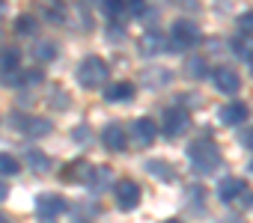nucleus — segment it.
<instances>
[{
    "label": "nucleus",
    "instance_id": "nucleus-1",
    "mask_svg": "<svg viewBox=\"0 0 253 223\" xmlns=\"http://www.w3.org/2000/svg\"><path fill=\"white\" fill-rule=\"evenodd\" d=\"M188 161H191V167L197 170V173H211V170H217L220 167V152H217V146L214 143H209V140H197L191 149H188Z\"/></svg>",
    "mask_w": 253,
    "mask_h": 223
},
{
    "label": "nucleus",
    "instance_id": "nucleus-2",
    "mask_svg": "<svg viewBox=\"0 0 253 223\" xmlns=\"http://www.w3.org/2000/svg\"><path fill=\"white\" fill-rule=\"evenodd\" d=\"M107 74H110V69H107V63H104L101 57H86V60H81V66H78V83H81L84 89H98V86H104Z\"/></svg>",
    "mask_w": 253,
    "mask_h": 223
},
{
    "label": "nucleus",
    "instance_id": "nucleus-3",
    "mask_svg": "<svg viewBox=\"0 0 253 223\" xmlns=\"http://www.w3.org/2000/svg\"><path fill=\"white\" fill-rule=\"evenodd\" d=\"M113 199L122 211H134L140 205V185L131 182V179H122L113 185Z\"/></svg>",
    "mask_w": 253,
    "mask_h": 223
},
{
    "label": "nucleus",
    "instance_id": "nucleus-4",
    "mask_svg": "<svg viewBox=\"0 0 253 223\" xmlns=\"http://www.w3.org/2000/svg\"><path fill=\"white\" fill-rule=\"evenodd\" d=\"M191 128V113L185 107H170L164 110V134L167 137H179Z\"/></svg>",
    "mask_w": 253,
    "mask_h": 223
},
{
    "label": "nucleus",
    "instance_id": "nucleus-5",
    "mask_svg": "<svg viewBox=\"0 0 253 223\" xmlns=\"http://www.w3.org/2000/svg\"><path fill=\"white\" fill-rule=\"evenodd\" d=\"M197 42H200V27H197L194 21L179 18V21L173 24V48L185 51V48H194Z\"/></svg>",
    "mask_w": 253,
    "mask_h": 223
},
{
    "label": "nucleus",
    "instance_id": "nucleus-6",
    "mask_svg": "<svg viewBox=\"0 0 253 223\" xmlns=\"http://www.w3.org/2000/svg\"><path fill=\"white\" fill-rule=\"evenodd\" d=\"M101 143H104V149H110V152H125V149H128V137H125V128H122L119 122L104 125V131H101Z\"/></svg>",
    "mask_w": 253,
    "mask_h": 223
},
{
    "label": "nucleus",
    "instance_id": "nucleus-7",
    "mask_svg": "<svg viewBox=\"0 0 253 223\" xmlns=\"http://www.w3.org/2000/svg\"><path fill=\"white\" fill-rule=\"evenodd\" d=\"M211 80H214V86H217L220 92H226V95H235V92L241 89V77H238L232 69H226V66L214 69V72H211Z\"/></svg>",
    "mask_w": 253,
    "mask_h": 223
},
{
    "label": "nucleus",
    "instance_id": "nucleus-8",
    "mask_svg": "<svg viewBox=\"0 0 253 223\" xmlns=\"http://www.w3.org/2000/svg\"><path fill=\"white\" fill-rule=\"evenodd\" d=\"M131 134H134V140H137L140 146H149V143L155 140V134H158V125H155L149 116H140V119H134V125H131Z\"/></svg>",
    "mask_w": 253,
    "mask_h": 223
},
{
    "label": "nucleus",
    "instance_id": "nucleus-9",
    "mask_svg": "<svg viewBox=\"0 0 253 223\" xmlns=\"http://www.w3.org/2000/svg\"><path fill=\"white\" fill-rule=\"evenodd\" d=\"M244 190H247V185H244L241 179H235V176H226V179H220V182H217V196H220L223 202L238 199Z\"/></svg>",
    "mask_w": 253,
    "mask_h": 223
},
{
    "label": "nucleus",
    "instance_id": "nucleus-10",
    "mask_svg": "<svg viewBox=\"0 0 253 223\" xmlns=\"http://www.w3.org/2000/svg\"><path fill=\"white\" fill-rule=\"evenodd\" d=\"M36 208H39V214L42 217H57V214H63L66 211V199L63 196H54V193H42L39 199H36Z\"/></svg>",
    "mask_w": 253,
    "mask_h": 223
},
{
    "label": "nucleus",
    "instance_id": "nucleus-11",
    "mask_svg": "<svg viewBox=\"0 0 253 223\" xmlns=\"http://www.w3.org/2000/svg\"><path fill=\"white\" fill-rule=\"evenodd\" d=\"M170 48V42L164 39V33H158V30H149V33H143L140 36V51L143 54H161V51H167Z\"/></svg>",
    "mask_w": 253,
    "mask_h": 223
},
{
    "label": "nucleus",
    "instance_id": "nucleus-12",
    "mask_svg": "<svg viewBox=\"0 0 253 223\" xmlns=\"http://www.w3.org/2000/svg\"><path fill=\"white\" fill-rule=\"evenodd\" d=\"M244 119H247V104L232 101V104L220 107V122H226V125H241Z\"/></svg>",
    "mask_w": 253,
    "mask_h": 223
},
{
    "label": "nucleus",
    "instance_id": "nucleus-13",
    "mask_svg": "<svg viewBox=\"0 0 253 223\" xmlns=\"http://www.w3.org/2000/svg\"><path fill=\"white\" fill-rule=\"evenodd\" d=\"M104 98L107 101H131L134 98V83H128V80H119V83H110L107 89H104Z\"/></svg>",
    "mask_w": 253,
    "mask_h": 223
},
{
    "label": "nucleus",
    "instance_id": "nucleus-14",
    "mask_svg": "<svg viewBox=\"0 0 253 223\" xmlns=\"http://www.w3.org/2000/svg\"><path fill=\"white\" fill-rule=\"evenodd\" d=\"M18 66H21V51H15V48H3L0 51V74H15L18 72Z\"/></svg>",
    "mask_w": 253,
    "mask_h": 223
},
{
    "label": "nucleus",
    "instance_id": "nucleus-15",
    "mask_svg": "<svg viewBox=\"0 0 253 223\" xmlns=\"http://www.w3.org/2000/svg\"><path fill=\"white\" fill-rule=\"evenodd\" d=\"M18 128H21L27 137H45V134L51 131V122H45V119H39V116H30V119H21Z\"/></svg>",
    "mask_w": 253,
    "mask_h": 223
},
{
    "label": "nucleus",
    "instance_id": "nucleus-16",
    "mask_svg": "<svg viewBox=\"0 0 253 223\" xmlns=\"http://www.w3.org/2000/svg\"><path fill=\"white\" fill-rule=\"evenodd\" d=\"M146 170H149L155 179H161V182H173V179H176L173 167H170L167 161H161V158H152V161H146Z\"/></svg>",
    "mask_w": 253,
    "mask_h": 223
},
{
    "label": "nucleus",
    "instance_id": "nucleus-17",
    "mask_svg": "<svg viewBox=\"0 0 253 223\" xmlns=\"http://www.w3.org/2000/svg\"><path fill=\"white\" fill-rule=\"evenodd\" d=\"M89 164L86 161H75L72 167H66V173H63V182H86L89 179Z\"/></svg>",
    "mask_w": 253,
    "mask_h": 223
},
{
    "label": "nucleus",
    "instance_id": "nucleus-18",
    "mask_svg": "<svg viewBox=\"0 0 253 223\" xmlns=\"http://www.w3.org/2000/svg\"><path fill=\"white\" fill-rule=\"evenodd\" d=\"M185 72H188L191 77H206V74H209L203 57H188V60H185Z\"/></svg>",
    "mask_w": 253,
    "mask_h": 223
},
{
    "label": "nucleus",
    "instance_id": "nucleus-19",
    "mask_svg": "<svg viewBox=\"0 0 253 223\" xmlns=\"http://www.w3.org/2000/svg\"><path fill=\"white\" fill-rule=\"evenodd\" d=\"M36 24H39V21H36L33 15H21V18L15 21V33H18V36H33V33H36Z\"/></svg>",
    "mask_w": 253,
    "mask_h": 223
},
{
    "label": "nucleus",
    "instance_id": "nucleus-20",
    "mask_svg": "<svg viewBox=\"0 0 253 223\" xmlns=\"http://www.w3.org/2000/svg\"><path fill=\"white\" fill-rule=\"evenodd\" d=\"M21 167H18V161L9 155V152H0V176H15Z\"/></svg>",
    "mask_w": 253,
    "mask_h": 223
},
{
    "label": "nucleus",
    "instance_id": "nucleus-21",
    "mask_svg": "<svg viewBox=\"0 0 253 223\" xmlns=\"http://www.w3.org/2000/svg\"><path fill=\"white\" fill-rule=\"evenodd\" d=\"M54 57H57V45H54V42H39V45H36V60H45V63H48V60H54Z\"/></svg>",
    "mask_w": 253,
    "mask_h": 223
},
{
    "label": "nucleus",
    "instance_id": "nucleus-22",
    "mask_svg": "<svg viewBox=\"0 0 253 223\" xmlns=\"http://www.w3.org/2000/svg\"><path fill=\"white\" fill-rule=\"evenodd\" d=\"M27 161H30V167H33V170H39V173H45V170H48V164H51V161H48L45 155H39V152H30V155H27Z\"/></svg>",
    "mask_w": 253,
    "mask_h": 223
},
{
    "label": "nucleus",
    "instance_id": "nucleus-23",
    "mask_svg": "<svg viewBox=\"0 0 253 223\" xmlns=\"http://www.w3.org/2000/svg\"><path fill=\"white\" fill-rule=\"evenodd\" d=\"M238 30H241L244 36H253V9L244 12V15H238Z\"/></svg>",
    "mask_w": 253,
    "mask_h": 223
},
{
    "label": "nucleus",
    "instance_id": "nucleus-24",
    "mask_svg": "<svg viewBox=\"0 0 253 223\" xmlns=\"http://www.w3.org/2000/svg\"><path fill=\"white\" fill-rule=\"evenodd\" d=\"M104 12H107L110 18H116V15L125 12V3H119V0H104Z\"/></svg>",
    "mask_w": 253,
    "mask_h": 223
},
{
    "label": "nucleus",
    "instance_id": "nucleus-25",
    "mask_svg": "<svg viewBox=\"0 0 253 223\" xmlns=\"http://www.w3.org/2000/svg\"><path fill=\"white\" fill-rule=\"evenodd\" d=\"M6 193H9V187H6L3 182H0V202H3V199H6Z\"/></svg>",
    "mask_w": 253,
    "mask_h": 223
},
{
    "label": "nucleus",
    "instance_id": "nucleus-26",
    "mask_svg": "<svg viewBox=\"0 0 253 223\" xmlns=\"http://www.w3.org/2000/svg\"><path fill=\"white\" fill-rule=\"evenodd\" d=\"M244 143H247V149H253V131H247V134H244Z\"/></svg>",
    "mask_w": 253,
    "mask_h": 223
},
{
    "label": "nucleus",
    "instance_id": "nucleus-27",
    "mask_svg": "<svg viewBox=\"0 0 253 223\" xmlns=\"http://www.w3.org/2000/svg\"><path fill=\"white\" fill-rule=\"evenodd\" d=\"M247 60H250V69H253V48H250V54H247Z\"/></svg>",
    "mask_w": 253,
    "mask_h": 223
},
{
    "label": "nucleus",
    "instance_id": "nucleus-28",
    "mask_svg": "<svg viewBox=\"0 0 253 223\" xmlns=\"http://www.w3.org/2000/svg\"><path fill=\"white\" fill-rule=\"evenodd\" d=\"M42 223H54V220H51V217H42Z\"/></svg>",
    "mask_w": 253,
    "mask_h": 223
},
{
    "label": "nucleus",
    "instance_id": "nucleus-29",
    "mask_svg": "<svg viewBox=\"0 0 253 223\" xmlns=\"http://www.w3.org/2000/svg\"><path fill=\"white\" fill-rule=\"evenodd\" d=\"M164 223H182V220H176V217H173V220H164Z\"/></svg>",
    "mask_w": 253,
    "mask_h": 223
},
{
    "label": "nucleus",
    "instance_id": "nucleus-30",
    "mask_svg": "<svg viewBox=\"0 0 253 223\" xmlns=\"http://www.w3.org/2000/svg\"><path fill=\"white\" fill-rule=\"evenodd\" d=\"M0 223H9V220H6V217H3V214H0Z\"/></svg>",
    "mask_w": 253,
    "mask_h": 223
},
{
    "label": "nucleus",
    "instance_id": "nucleus-31",
    "mask_svg": "<svg viewBox=\"0 0 253 223\" xmlns=\"http://www.w3.org/2000/svg\"><path fill=\"white\" fill-rule=\"evenodd\" d=\"M0 15H3V3H0Z\"/></svg>",
    "mask_w": 253,
    "mask_h": 223
},
{
    "label": "nucleus",
    "instance_id": "nucleus-32",
    "mask_svg": "<svg viewBox=\"0 0 253 223\" xmlns=\"http://www.w3.org/2000/svg\"><path fill=\"white\" fill-rule=\"evenodd\" d=\"M250 173H253V164H250Z\"/></svg>",
    "mask_w": 253,
    "mask_h": 223
}]
</instances>
